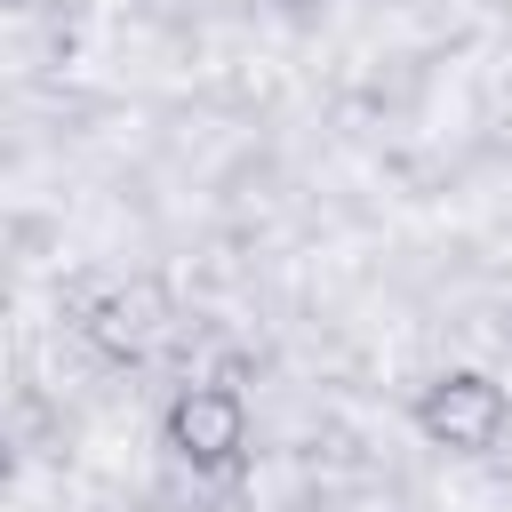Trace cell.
Instances as JSON below:
<instances>
[{"label": "cell", "instance_id": "6da1fadb", "mask_svg": "<svg viewBox=\"0 0 512 512\" xmlns=\"http://www.w3.org/2000/svg\"><path fill=\"white\" fill-rule=\"evenodd\" d=\"M416 432L448 456H488L504 432H512V392L488 376V368H440L416 400H408Z\"/></svg>", "mask_w": 512, "mask_h": 512}, {"label": "cell", "instance_id": "7a4b0ae2", "mask_svg": "<svg viewBox=\"0 0 512 512\" xmlns=\"http://www.w3.org/2000/svg\"><path fill=\"white\" fill-rule=\"evenodd\" d=\"M160 448L200 480H232L248 464V400L232 384H184L160 408Z\"/></svg>", "mask_w": 512, "mask_h": 512}, {"label": "cell", "instance_id": "3957f363", "mask_svg": "<svg viewBox=\"0 0 512 512\" xmlns=\"http://www.w3.org/2000/svg\"><path fill=\"white\" fill-rule=\"evenodd\" d=\"M72 328H80V344H88V352H104V360L136 368V360H152V352H160V336L176 328V304H168V288H160L152 272H136V280H112V288L72 296Z\"/></svg>", "mask_w": 512, "mask_h": 512}]
</instances>
